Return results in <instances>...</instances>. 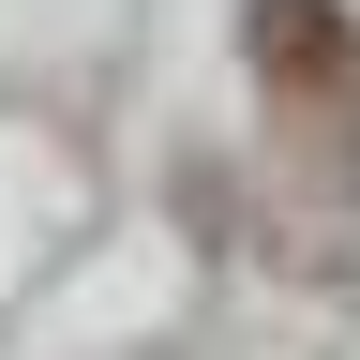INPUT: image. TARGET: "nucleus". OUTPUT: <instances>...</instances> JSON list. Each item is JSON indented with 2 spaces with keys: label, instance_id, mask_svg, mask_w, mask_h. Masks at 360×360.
Listing matches in <instances>:
<instances>
[{
  "label": "nucleus",
  "instance_id": "1",
  "mask_svg": "<svg viewBox=\"0 0 360 360\" xmlns=\"http://www.w3.org/2000/svg\"><path fill=\"white\" fill-rule=\"evenodd\" d=\"M255 75L285 90V105H315V90L345 105V90H360V60H345V15H330V0H255Z\"/></svg>",
  "mask_w": 360,
  "mask_h": 360
}]
</instances>
